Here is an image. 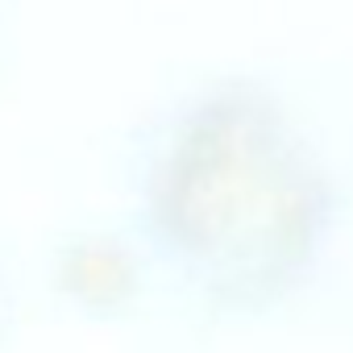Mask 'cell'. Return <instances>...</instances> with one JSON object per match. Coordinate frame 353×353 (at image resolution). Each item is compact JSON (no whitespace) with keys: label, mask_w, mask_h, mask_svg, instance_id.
Instances as JSON below:
<instances>
[{"label":"cell","mask_w":353,"mask_h":353,"mask_svg":"<svg viewBox=\"0 0 353 353\" xmlns=\"http://www.w3.org/2000/svg\"><path fill=\"white\" fill-rule=\"evenodd\" d=\"M9 328H13V287H9L5 266H0V345L9 341Z\"/></svg>","instance_id":"6da1fadb"}]
</instances>
